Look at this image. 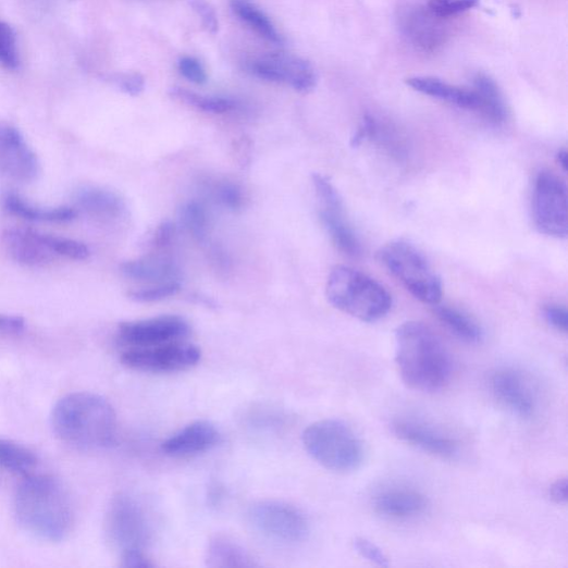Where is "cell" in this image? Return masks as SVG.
<instances>
[{"label":"cell","instance_id":"obj_1","mask_svg":"<svg viewBox=\"0 0 568 568\" xmlns=\"http://www.w3.org/2000/svg\"><path fill=\"white\" fill-rule=\"evenodd\" d=\"M395 363L405 384L416 391L434 393L452 375V362L441 338L427 324L406 322L395 331Z\"/></svg>","mask_w":568,"mask_h":568},{"label":"cell","instance_id":"obj_2","mask_svg":"<svg viewBox=\"0 0 568 568\" xmlns=\"http://www.w3.org/2000/svg\"><path fill=\"white\" fill-rule=\"evenodd\" d=\"M57 436L74 447L97 450L115 444L118 417L102 396L78 392L57 404L51 416Z\"/></svg>","mask_w":568,"mask_h":568},{"label":"cell","instance_id":"obj_3","mask_svg":"<svg viewBox=\"0 0 568 568\" xmlns=\"http://www.w3.org/2000/svg\"><path fill=\"white\" fill-rule=\"evenodd\" d=\"M15 513L27 532L48 542L65 540L74 522L66 489L59 480L47 476L29 477L20 485Z\"/></svg>","mask_w":568,"mask_h":568},{"label":"cell","instance_id":"obj_4","mask_svg":"<svg viewBox=\"0 0 568 568\" xmlns=\"http://www.w3.org/2000/svg\"><path fill=\"white\" fill-rule=\"evenodd\" d=\"M325 296L330 305L362 322H376L392 308V297L376 280L346 266L329 274Z\"/></svg>","mask_w":568,"mask_h":568},{"label":"cell","instance_id":"obj_5","mask_svg":"<svg viewBox=\"0 0 568 568\" xmlns=\"http://www.w3.org/2000/svg\"><path fill=\"white\" fill-rule=\"evenodd\" d=\"M304 444L310 456L326 470L346 473L360 468L365 449L355 431L337 420H322L309 425Z\"/></svg>","mask_w":568,"mask_h":568},{"label":"cell","instance_id":"obj_6","mask_svg":"<svg viewBox=\"0 0 568 568\" xmlns=\"http://www.w3.org/2000/svg\"><path fill=\"white\" fill-rule=\"evenodd\" d=\"M381 264L418 300L436 306L442 299V281L425 256L412 244L395 240L378 252Z\"/></svg>","mask_w":568,"mask_h":568},{"label":"cell","instance_id":"obj_7","mask_svg":"<svg viewBox=\"0 0 568 568\" xmlns=\"http://www.w3.org/2000/svg\"><path fill=\"white\" fill-rule=\"evenodd\" d=\"M104 527L108 542L121 555L133 551L145 552L151 539V527L145 508L127 494L111 501Z\"/></svg>","mask_w":568,"mask_h":568},{"label":"cell","instance_id":"obj_8","mask_svg":"<svg viewBox=\"0 0 568 568\" xmlns=\"http://www.w3.org/2000/svg\"><path fill=\"white\" fill-rule=\"evenodd\" d=\"M251 527L263 538L286 545L304 542L309 522L299 508L279 501H262L252 505L248 514Z\"/></svg>","mask_w":568,"mask_h":568},{"label":"cell","instance_id":"obj_9","mask_svg":"<svg viewBox=\"0 0 568 568\" xmlns=\"http://www.w3.org/2000/svg\"><path fill=\"white\" fill-rule=\"evenodd\" d=\"M567 187L551 172L539 174L533 194L536 229L545 236L564 239L568 233Z\"/></svg>","mask_w":568,"mask_h":568},{"label":"cell","instance_id":"obj_10","mask_svg":"<svg viewBox=\"0 0 568 568\" xmlns=\"http://www.w3.org/2000/svg\"><path fill=\"white\" fill-rule=\"evenodd\" d=\"M201 351L198 347L178 343L148 348H131L122 356V362L129 369L149 373H174L186 371L199 363Z\"/></svg>","mask_w":568,"mask_h":568},{"label":"cell","instance_id":"obj_11","mask_svg":"<svg viewBox=\"0 0 568 568\" xmlns=\"http://www.w3.org/2000/svg\"><path fill=\"white\" fill-rule=\"evenodd\" d=\"M321 205L320 219L335 247L350 257L361 255V244L345 214L343 199L330 180L320 174L312 176Z\"/></svg>","mask_w":568,"mask_h":568},{"label":"cell","instance_id":"obj_12","mask_svg":"<svg viewBox=\"0 0 568 568\" xmlns=\"http://www.w3.org/2000/svg\"><path fill=\"white\" fill-rule=\"evenodd\" d=\"M190 334L186 320L177 316H163L148 320L124 322L120 325L121 343L131 348H148L178 343Z\"/></svg>","mask_w":568,"mask_h":568},{"label":"cell","instance_id":"obj_13","mask_svg":"<svg viewBox=\"0 0 568 568\" xmlns=\"http://www.w3.org/2000/svg\"><path fill=\"white\" fill-rule=\"evenodd\" d=\"M250 71L262 81L288 84L300 94L311 92L318 83L313 66L294 54L279 52L263 55L251 64Z\"/></svg>","mask_w":568,"mask_h":568},{"label":"cell","instance_id":"obj_14","mask_svg":"<svg viewBox=\"0 0 568 568\" xmlns=\"http://www.w3.org/2000/svg\"><path fill=\"white\" fill-rule=\"evenodd\" d=\"M490 388L497 403L510 412L523 419L535 415L536 393L521 371L514 368L496 370L490 378Z\"/></svg>","mask_w":568,"mask_h":568},{"label":"cell","instance_id":"obj_15","mask_svg":"<svg viewBox=\"0 0 568 568\" xmlns=\"http://www.w3.org/2000/svg\"><path fill=\"white\" fill-rule=\"evenodd\" d=\"M0 170L21 183H30L39 174L37 156L21 132L7 124H0Z\"/></svg>","mask_w":568,"mask_h":568},{"label":"cell","instance_id":"obj_16","mask_svg":"<svg viewBox=\"0 0 568 568\" xmlns=\"http://www.w3.org/2000/svg\"><path fill=\"white\" fill-rule=\"evenodd\" d=\"M396 21L403 34L422 50L433 51L445 42L443 18L433 14L428 7L406 5L397 11Z\"/></svg>","mask_w":568,"mask_h":568},{"label":"cell","instance_id":"obj_17","mask_svg":"<svg viewBox=\"0 0 568 568\" xmlns=\"http://www.w3.org/2000/svg\"><path fill=\"white\" fill-rule=\"evenodd\" d=\"M397 439L441 459H453L459 445L443 432L419 421L397 420L392 425Z\"/></svg>","mask_w":568,"mask_h":568},{"label":"cell","instance_id":"obj_18","mask_svg":"<svg viewBox=\"0 0 568 568\" xmlns=\"http://www.w3.org/2000/svg\"><path fill=\"white\" fill-rule=\"evenodd\" d=\"M2 242L10 257L24 266L42 267L51 263L55 257L47 243V235L22 226L7 230Z\"/></svg>","mask_w":568,"mask_h":568},{"label":"cell","instance_id":"obj_19","mask_svg":"<svg viewBox=\"0 0 568 568\" xmlns=\"http://www.w3.org/2000/svg\"><path fill=\"white\" fill-rule=\"evenodd\" d=\"M220 437L214 424L196 421L166 439L162 443V452L173 458H189L217 446Z\"/></svg>","mask_w":568,"mask_h":568},{"label":"cell","instance_id":"obj_20","mask_svg":"<svg viewBox=\"0 0 568 568\" xmlns=\"http://www.w3.org/2000/svg\"><path fill=\"white\" fill-rule=\"evenodd\" d=\"M373 505L376 513L385 519L408 521L425 513L428 501L413 489L390 487L374 496Z\"/></svg>","mask_w":568,"mask_h":568},{"label":"cell","instance_id":"obj_21","mask_svg":"<svg viewBox=\"0 0 568 568\" xmlns=\"http://www.w3.org/2000/svg\"><path fill=\"white\" fill-rule=\"evenodd\" d=\"M407 85L418 92L464 109L477 110L478 108L473 89L453 86L441 79L425 76L411 77L407 79Z\"/></svg>","mask_w":568,"mask_h":568},{"label":"cell","instance_id":"obj_22","mask_svg":"<svg viewBox=\"0 0 568 568\" xmlns=\"http://www.w3.org/2000/svg\"><path fill=\"white\" fill-rule=\"evenodd\" d=\"M206 565L213 568L256 567L252 556L236 541L218 535L210 540L206 550Z\"/></svg>","mask_w":568,"mask_h":568},{"label":"cell","instance_id":"obj_23","mask_svg":"<svg viewBox=\"0 0 568 568\" xmlns=\"http://www.w3.org/2000/svg\"><path fill=\"white\" fill-rule=\"evenodd\" d=\"M77 206L98 218H119L126 210L124 200L115 193L99 187H84L77 192Z\"/></svg>","mask_w":568,"mask_h":568},{"label":"cell","instance_id":"obj_24","mask_svg":"<svg viewBox=\"0 0 568 568\" xmlns=\"http://www.w3.org/2000/svg\"><path fill=\"white\" fill-rule=\"evenodd\" d=\"M473 91L477 95V110L493 124H503L507 119V107L497 84L485 74L473 78Z\"/></svg>","mask_w":568,"mask_h":568},{"label":"cell","instance_id":"obj_25","mask_svg":"<svg viewBox=\"0 0 568 568\" xmlns=\"http://www.w3.org/2000/svg\"><path fill=\"white\" fill-rule=\"evenodd\" d=\"M122 272L134 280L149 282L176 281L178 269L173 261L163 258H145L127 261L121 267Z\"/></svg>","mask_w":568,"mask_h":568},{"label":"cell","instance_id":"obj_26","mask_svg":"<svg viewBox=\"0 0 568 568\" xmlns=\"http://www.w3.org/2000/svg\"><path fill=\"white\" fill-rule=\"evenodd\" d=\"M435 313L440 321L454 334L467 341L469 344H478L483 337V331L476 320L464 311L450 308L439 307Z\"/></svg>","mask_w":568,"mask_h":568},{"label":"cell","instance_id":"obj_27","mask_svg":"<svg viewBox=\"0 0 568 568\" xmlns=\"http://www.w3.org/2000/svg\"><path fill=\"white\" fill-rule=\"evenodd\" d=\"M234 13L264 39L282 44L283 39L270 20L250 0H232Z\"/></svg>","mask_w":568,"mask_h":568},{"label":"cell","instance_id":"obj_28","mask_svg":"<svg viewBox=\"0 0 568 568\" xmlns=\"http://www.w3.org/2000/svg\"><path fill=\"white\" fill-rule=\"evenodd\" d=\"M37 465V458L29 448L22 444L0 439V468L27 474Z\"/></svg>","mask_w":568,"mask_h":568},{"label":"cell","instance_id":"obj_29","mask_svg":"<svg viewBox=\"0 0 568 568\" xmlns=\"http://www.w3.org/2000/svg\"><path fill=\"white\" fill-rule=\"evenodd\" d=\"M169 95L185 104L209 113H225L234 110L236 107L235 101L232 99L201 96L180 87L170 89Z\"/></svg>","mask_w":568,"mask_h":568},{"label":"cell","instance_id":"obj_30","mask_svg":"<svg viewBox=\"0 0 568 568\" xmlns=\"http://www.w3.org/2000/svg\"><path fill=\"white\" fill-rule=\"evenodd\" d=\"M0 65L9 71H16L21 65L16 33L4 22H0Z\"/></svg>","mask_w":568,"mask_h":568},{"label":"cell","instance_id":"obj_31","mask_svg":"<svg viewBox=\"0 0 568 568\" xmlns=\"http://www.w3.org/2000/svg\"><path fill=\"white\" fill-rule=\"evenodd\" d=\"M185 229L197 239L202 240L208 232V214L205 207L197 202L186 203L181 212Z\"/></svg>","mask_w":568,"mask_h":568},{"label":"cell","instance_id":"obj_32","mask_svg":"<svg viewBox=\"0 0 568 568\" xmlns=\"http://www.w3.org/2000/svg\"><path fill=\"white\" fill-rule=\"evenodd\" d=\"M182 291V284L176 281L160 283L159 286L148 289L131 292L128 298L139 304L158 302L170 297L178 295Z\"/></svg>","mask_w":568,"mask_h":568},{"label":"cell","instance_id":"obj_33","mask_svg":"<svg viewBox=\"0 0 568 568\" xmlns=\"http://www.w3.org/2000/svg\"><path fill=\"white\" fill-rule=\"evenodd\" d=\"M480 0H429L428 8L440 18H448L477 8Z\"/></svg>","mask_w":568,"mask_h":568},{"label":"cell","instance_id":"obj_34","mask_svg":"<svg viewBox=\"0 0 568 568\" xmlns=\"http://www.w3.org/2000/svg\"><path fill=\"white\" fill-rule=\"evenodd\" d=\"M47 243L55 256H63L74 260H86L90 256L88 247L76 240L47 236Z\"/></svg>","mask_w":568,"mask_h":568},{"label":"cell","instance_id":"obj_35","mask_svg":"<svg viewBox=\"0 0 568 568\" xmlns=\"http://www.w3.org/2000/svg\"><path fill=\"white\" fill-rule=\"evenodd\" d=\"M4 205L9 212L23 219L30 221L47 220V209L36 208L15 194L8 195Z\"/></svg>","mask_w":568,"mask_h":568},{"label":"cell","instance_id":"obj_36","mask_svg":"<svg viewBox=\"0 0 568 568\" xmlns=\"http://www.w3.org/2000/svg\"><path fill=\"white\" fill-rule=\"evenodd\" d=\"M106 79L133 97L139 96L145 90V78L139 73L112 74Z\"/></svg>","mask_w":568,"mask_h":568},{"label":"cell","instance_id":"obj_37","mask_svg":"<svg viewBox=\"0 0 568 568\" xmlns=\"http://www.w3.org/2000/svg\"><path fill=\"white\" fill-rule=\"evenodd\" d=\"M354 547L358 554L371 563L382 567H387L390 565L388 558L384 552L376 544L365 538H357L354 541Z\"/></svg>","mask_w":568,"mask_h":568},{"label":"cell","instance_id":"obj_38","mask_svg":"<svg viewBox=\"0 0 568 568\" xmlns=\"http://www.w3.org/2000/svg\"><path fill=\"white\" fill-rule=\"evenodd\" d=\"M219 201L231 210H239L244 206V194L239 186L235 184H223L217 192Z\"/></svg>","mask_w":568,"mask_h":568},{"label":"cell","instance_id":"obj_39","mask_svg":"<svg viewBox=\"0 0 568 568\" xmlns=\"http://www.w3.org/2000/svg\"><path fill=\"white\" fill-rule=\"evenodd\" d=\"M193 10L200 17L203 27L210 34H217L219 29L218 16L213 8L206 0H192Z\"/></svg>","mask_w":568,"mask_h":568},{"label":"cell","instance_id":"obj_40","mask_svg":"<svg viewBox=\"0 0 568 568\" xmlns=\"http://www.w3.org/2000/svg\"><path fill=\"white\" fill-rule=\"evenodd\" d=\"M180 71L185 78L197 85H203L207 83V74L197 60L193 57H184L180 62Z\"/></svg>","mask_w":568,"mask_h":568},{"label":"cell","instance_id":"obj_41","mask_svg":"<svg viewBox=\"0 0 568 568\" xmlns=\"http://www.w3.org/2000/svg\"><path fill=\"white\" fill-rule=\"evenodd\" d=\"M175 234V224L172 221H164L158 225L157 231L151 237L150 246L156 250L163 249L173 242Z\"/></svg>","mask_w":568,"mask_h":568},{"label":"cell","instance_id":"obj_42","mask_svg":"<svg viewBox=\"0 0 568 568\" xmlns=\"http://www.w3.org/2000/svg\"><path fill=\"white\" fill-rule=\"evenodd\" d=\"M547 323L558 332L566 333L568 329V313L564 307L557 305L546 306L543 310Z\"/></svg>","mask_w":568,"mask_h":568},{"label":"cell","instance_id":"obj_43","mask_svg":"<svg viewBox=\"0 0 568 568\" xmlns=\"http://www.w3.org/2000/svg\"><path fill=\"white\" fill-rule=\"evenodd\" d=\"M122 566L131 568L153 567L155 564L144 551H133L121 555Z\"/></svg>","mask_w":568,"mask_h":568},{"label":"cell","instance_id":"obj_44","mask_svg":"<svg viewBox=\"0 0 568 568\" xmlns=\"http://www.w3.org/2000/svg\"><path fill=\"white\" fill-rule=\"evenodd\" d=\"M26 328L25 319L20 316L0 314V332L21 334Z\"/></svg>","mask_w":568,"mask_h":568},{"label":"cell","instance_id":"obj_45","mask_svg":"<svg viewBox=\"0 0 568 568\" xmlns=\"http://www.w3.org/2000/svg\"><path fill=\"white\" fill-rule=\"evenodd\" d=\"M550 496L557 504H565L567 502V480L566 478L558 479L550 487Z\"/></svg>","mask_w":568,"mask_h":568},{"label":"cell","instance_id":"obj_46","mask_svg":"<svg viewBox=\"0 0 568 568\" xmlns=\"http://www.w3.org/2000/svg\"><path fill=\"white\" fill-rule=\"evenodd\" d=\"M557 161H558L559 165L561 166V169L564 170V172H566L567 163H568V156H567L566 150H561L558 152Z\"/></svg>","mask_w":568,"mask_h":568}]
</instances>
